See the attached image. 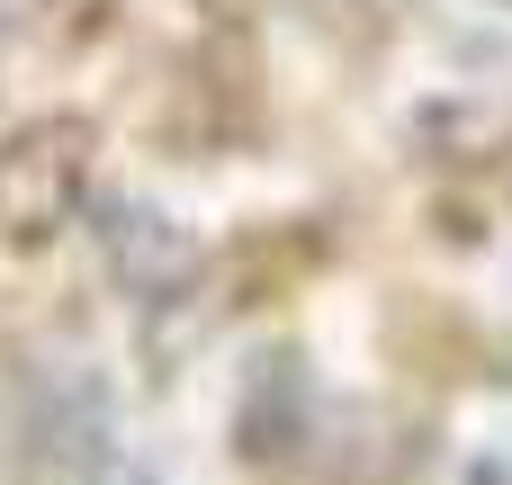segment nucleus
Wrapping results in <instances>:
<instances>
[{"instance_id":"nucleus-1","label":"nucleus","mask_w":512,"mask_h":485,"mask_svg":"<svg viewBox=\"0 0 512 485\" xmlns=\"http://www.w3.org/2000/svg\"><path fill=\"white\" fill-rule=\"evenodd\" d=\"M90 153H99V126L72 108L0 135V243L9 252H45L90 207Z\"/></svg>"},{"instance_id":"nucleus-2","label":"nucleus","mask_w":512,"mask_h":485,"mask_svg":"<svg viewBox=\"0 0 512 485\" xmlns=\"http://www.w3.org/2000/svg\"><path fill=\"white\" fill-rule=\"evenodd\" d=\"M90 234H99L108 279H117L135 306H171V297H189V279L207 270V243H198L180 216H162L153 198H99V207H90Z\"/></svg>"},{"instance_id":"nucleus-3","label":"nucleus","mask_w":512,"mask_h":485,"mask_svg":"<svg viewBox=\"0 0 512 485\" xmlns=\"http://www.w3.org/2000/svg\"><path fill=\"white\" fill-rule=\"evenodd\" d=\"M306 441H315V378L297 351H261L243 369V396H234V459L288 468Z\"/></svg>"},{"instance_id":"nucleus-4","label":"nucleus","mask_w":512,"mask_h":485,"mask_svg":"<svg viewBox=\"0 0 512 485\" xmlns=\"http://www.w3.org/2000/svg\"><path fill=\"white\" fill-rule=\"evenodd\" d=\"M108 0H0V36H81Z\"/></svg>"},{"instance_id":"nucleus-5","label":"nucleus","mask_w":512,"mask_h":485,"mask_svg":"<svg viewBox=\"0 0 512 485\" xmlns=\"http://www.w3.org/2000/svg\"><path fill=\"white\" fill-rule=\"evenodd\" d=\"M468 485H512V459H477V468H468Z\"/></svg>"},{"instance_id":"nucleus-6","label":"nucleus","mask_w":512,"mask_h":485,"mask_svg":"<svg viewBox=\"0 0 512 485\" xmlns=\"http://www.w3.org/2000/svg\"><path fill=\"white\" fill-rule=\"evenodd\" d=\"M495 9H512V0H495Z\"/></svg>"}]
</instances>
